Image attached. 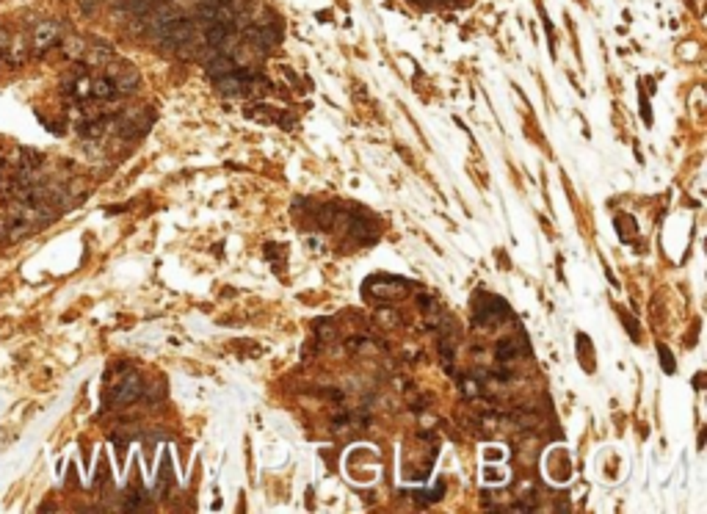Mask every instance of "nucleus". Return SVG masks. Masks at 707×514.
I'll return each mask as SVG.
<instances>
[{
	"mask_svg": "<svg viewBox=\"0 0 707 514\" xmlns=\"http://www.w3.org/2000/svg\"><path fill=\"white\" fill-rule=\"evenodd\" d=\"M205 39H208V44L211 47H230L233 44V25L230 22H213V25H208V33H205Z\"/></svg>",
	"mask_w": 707,
	"mask_h": 514,
	"instance_id": "nucleus-7",
	"label": "nucleus"
},
{
	"mask_svg": "<svg viewBox=\"0 0 707 514\" xmlns=\"http://www.w3.org/2000/svg\"><path fill=\"white\" fill-rule=\"evenodd\" d=\"M235 69H238V61L233 55L216 53V58L208 61V75H211V78H224V75H233Z\"/></svg>",
	"mask_w": 707,
	"mask_h": 514,
	"instance_id": "nucleus-10",
	"label": "nucleus"
},
{
	"mask_svg": "<svg viewBox=\"0 0 707 514\" xmlns=\"http://www.w3.org/2000/svg\"><path fill=\"white\" fill-rule=\"evenodd\" d=\"M211 6H227V3H233V0H208Z\"/></svg>",
	"mask_w": 707,
	"mask_h": 514,
	"instance_id": "nucleus-18",
	"label": "nucleus"
},
{
	"mask_svg": "<svg viewBox=\"0 0 707 514\" xmlns=\"http://www.w3.org/2000/svg\"><path fill=\"white\" fill-rule=\"evenodd\" d=\"M194 22L191 19H186V17H177V19H172V22H163V25H158L155 30H158V39L166 44V47H180V44H186L191 36H194Z\"/></svg>",
	"mask_w": 707,
	"mask_h": 514,
	"instance_id": "nucleus-1",
	"label": "nucleus"
},
{
	"mask_svg": "<svg viewBox=\"0 0 707 514\" xmlns=\"http://www.w3.org/2000/svg\"><path fill=\"white\" fill-rule=\"evenodd\" d=\"M61 42V25L58 22H42L33 28L30 33V53L33 55H44L47 50H53Z\"/></svg>",
	"mask_w": 707,
	"mask_h": 514,
	"instance_id": "nucleus-3",
	"label": "nucleus"
},
{
	"mask_svg": "<svg viewBox=\"0 0 707 514\" xmlns=\"http://www.w3.org/2000/svg\"><path fill=\"white\" fill-rule=\"evenodd\" d=\"M116 94H119V91H116V86H114L111 78H91V83H89V97L105 103V100H114Z\"/></svg>",
	"mask_w": 707,
	"mask_h": 514,
	"instance_id": "nucleus-9",
	"label": "nucleus"
},
{
	"mask_svg": "<svg viewBox=\"0 0 707 514\" xmlns=\"http://www.w3.org/2000/svg\"><path fill=\"white\" fill-rule=\"evenodd\" d=\"M318 337L321 340H332L334 337V324L332 321H318Z\"/></svg>",
	"mask_w": 707,
	"mask_h": 514,
	"instance_id": "nucleus-13",
	"label": "nucleus"
},
{
	"mask_svg": "<svg viewBox=\"0 0 707 514\" xmlns=\"http://www.w3.org/2000/svg\"><path fill=\"white\" fill-rule=\"evenodd\" d=\"M418 301H420L423 310H437V301H434L431 296H418Z\"/></svg>",
	"mask_w": 707,
	"mask_h": 514,
	"instance_id": "nucleus-16",
	"label": "nucleus"
},
{
	"mask_svg": "<svg viewBox=\"0 0 707 514\" xmlns=\"http://www.w3.org/2000/svg\"><path fill=\"white\" fill-rule=\"evenodd\" d=\"M108 78L114 80L116 91H130V89L138 83V72H136V69H125V72H119V75H108Z\"/></svg>",
	"mask_w": 707,
	"mask_h": 514,
	"instance_id": "nucleus-12",
	"label": "nucleus"
},
{
	"mask_svg": "<svg viewBox=\"0 0 707 514\" xmlns=\"http://www.w3.org/2000/svg\"><path fill=\"white\" fill-rule=\"evenodd\" d=\"M246 36L251 39V42H257L260 47H274L276 42H279V30H276V25H251V28H246Z\"/></svg>",
	"mask_w": 707,
	"mask_h": 514,
	"instance_id": "nucleus-8",
	"label": "nucleus"
},
{
	"mask_svg": "<svg viewBox=\"0 0 707 514\" xmlns=\"http://www.w3.org/2000/svg\"><path fill=\"white\" fill-rule=\"evenodd\" d=\"M658 351H661V362H663L666 373H674V362H672V354H669V348H666V346H661Z\"/></svg>",
	"mask_w": 707,
	"mask_h": 514,
	"instance_id": "nucleus-15",
	"label": "nucleus"
},
{
	"mask_svg": "<svg viewBox=\"0 0 707 514\" xmlns=\"http://www.w3.org/2000/svg\"><path fill=\"white\" fill-rule=\"evenodd\" d=\"M528 351V343H525V335H519V337H505V340H500L497 343V348H494V354H497V360L500 362H511L514 357H519V354H525Z\"/></svg>",
	"mask_w": 707,
	"mask_h": 514,
	"instance_id": "nucleus-6",
	"label": "nucleus"
},
{
	"mask_svg": "<svg viewBox=\"0 0 707 514\" xmlns=\"http://www.w3.org/2000/svg\"><path fill=\"white\" fill-rule=\"evenodd\" d=\"M412 282L406 279H393V276H373L365 282V293H376L373 299H382V301H390L395 296H401L404 290H409Z\"/></svg>",
	"mask_w": 707,
	"mask_h": 514,
	"instance_id": "nucleus-4",
	"label": "nucleus"
},
{
	"mask_svg": "<svg viewBox=\"0 0 707 514\" xmlns=\"http://www.w3.org/2000/svg\"><path fill=\"white\" fill-rule=\"evenodd\" d=\"M216 89H219V94H224V97H238V94H243V91H246V83H243L235 72H233V75L216 78Z\"/></svg>",
	"mask_w": 707,
	"mask_h": 514,
	"instance_id": "nucleus-11",
	"label": "nucleus"
},
{
	"mask_svg": "<svg viewBox=\"0 0 707 514\" xmlns=\"http://www.w3.org/2000/svg\"><path fill=\"white\" fill-rule=\"evenodd\" d=\"M625 324H627V329L633 332V337H638V329H636V324H633V318H630V315H625Z\"/></svg>",
	"mask_w": 707,
	"mask_h": 514,
	"instance_id": "nucleus-17",
	"label": "nucleus"
},
{
	"mask_svg": "<svg viewBox=\"0 0 707 514\" xmlns=\"http://www.w3.org/2000/svg\"><path fill=\"white\" fill-rule=\"evenodd\" d=\"M511 312H508V307L500 301V299H494V296H481L478 299V307H475V326H494V324H500L503 318H508Z\"/></svg>",
	"mask_w": 707,
	"mask_h": 514,
	"instance_id": "nucleus-2",
	"label": "nucleus"
},
{
	"mask_svg": "<svg viewBox=\"0 0 707 514\" xmlns=\"http://www.w3.org/2000/svg\"><path fill=\"white\" fill-rule=\"evenodd\" d=\"M462 390H465V396H467V398H475V396L481 393V387H478V382H475V379H465V382H462Z\"/></svg>",
	"mask_w": 707,
	"mask_h": 514,
	"instance_id": "nucleus-14",
	"label": "nucleus"
},
{
	"mask_svg": "<svg viewBox=\"0 0 707 514\" xmlns=\"http://www.w3.org/2000/svg\"><path fill=\"white\" fill-rule=\"evenodd\" d=\"M141 393H144V384H141V379L136 376V373H130L122 384H116L114 387V393H111V398H114V404H133L136 398H141Z\"/></svg>",
	"mask_w": 707,
	"mask_h": 514,
	"instance_id": "nucleus-5",
	"label": "nucleus"
}]
</instances>
